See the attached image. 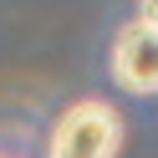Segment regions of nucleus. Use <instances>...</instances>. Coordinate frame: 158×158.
Listing matches in <instances>:
<instances>
[{
  "instance_id": "1",
  "label": "nucleus",
  "mask_w": 158,
  "mask_h": 158,
  "mask_svg": "<svg viewBox=\"0 0 158 158\" xmlns=\"http://www.w3.org/2000/svg\"><path fill=\"white\" fill-rule=\"evenodd\" d=\"M123 148V117L107 97H82L51 123L46 158H117Z\"/></svg>"
},
{
  "instance_id": "2",
  "label": "nucleus",
  "mask_w": 158,
  "mask_h": 158,
  "mask_svg": "<svg viewBox=\"0 0 158 158\" xmlns=\"http://www.w3.org/2000/svg\"><path fill=\"white\" fill-rule=\"evenodd\" d=\"M107 72L123 92H158V26L153 21H127L123 31L112 36V56H107Z\"/></svg>"
},
{
  "instance_id": "3",
  "label": "nucleus",
  "mask_w": 158,
  "mask_h": 158,
  "mask_svg": "<svg viewBox=\"0 0 158 158\" xmlns=\"http://www.w3.org/2000/svg\"><path fill=\"white\" fill-rule=\"evenodd\" d=\"M138 15H143V21H153V26H158V0H138Z\"/></svg>"
}]
</instances>
